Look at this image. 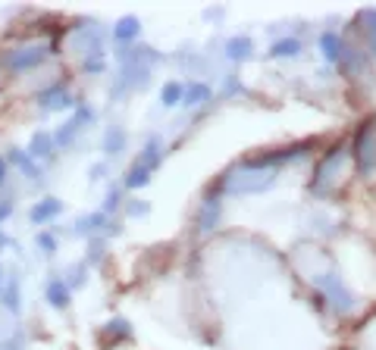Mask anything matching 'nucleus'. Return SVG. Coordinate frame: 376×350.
<instances>
[{
  "label": "nucleus",
  "instance_id": "nucleus-29",
  "mask_svg": "<svg viewBox=\"0 0 376 350\" xmlns=\"http://www.w3.org/2000/svg\"><path fill=\"white\" fill-rule=\"evenodd\" d=\"M25 344H29L25 332H16V335H10V338H0V350H25Z\"/></svg>",
  "mask_w": 376,
  "mask_h": 350
},
{
  "label": "nucleus",
  "instance_id": "nucleus-17",
  "mask_svg": "<svg viewBox=\"0 0 376 350\" xmlns=\"http://www.w3.org/2000/svg\"><path fill=\"white\" fill-rule=\"evenodd\" d=\"M132 338V326L126 319H110L104 328H100V341L104 344H119V341Z\"/></svg>",
  "mask_w": 376,
  "mask_h": 350
},
{
  "label": "nucleus",
  "instance_id": "nucleus-23",
  "mask_svg": "<svg viewBox=\"0 0 376 350\" xmlns=\"http://www.w3.org/2000/svg\"><path fill=\"white\" fill-rule=\"evenodd\" d=\"M47 304L53 309H66L69 307V285L63 279H51L47 281Z\"/></svg>",
  "mask_w": 376,
  "mask_h": 350
},
{
  "label": "nucleus",
  "instance_id": "nucleus-8",
  "mask_svg": "<svg viewBox=\"0 0 376 350\" xmlns=\"http://www.w3.org/2000/svg\"><path fill=\"white\" fill-rule=\"evenodd\" d=\"M91 119H94V110H91V106L76 104V116H72V119H66V122L60 125L57 132H53V144H57V147H69L72 141L79 138V132H82V125H88Z\"/></svg>",
  "mask_w": 376,
  "mask_h": 350
},
{
  "label": "nucleus",
  "instance_id": "nucleus-10",
  "mask_svg": "<svg viewBox=\"0 0 376 350\" xmlns=\"http://www.w3.org/2000/svg\"><path fill=\"white\" fill-rule=\"evenodd\" d=\"M220 216H223V204L220 197H207L198 210V232H213L220 225Z\"/></svg>",
  "mask_w": 376,
  "mask_h": 350
},
{
  "label": "nucleus",
  "instance_id": "nucleus-27",
  "mask_svg": "<svg viewBox=\"0 0 376 350\" xmlns=\"http://www.w3.org/2000/svg\"><path fill=\"white\" fill-rule=\"evenodd\" d=\"M104 225H110V222H107V213H91V216H82L76 222V232L79 234H98Z\"/></svg>",
  "mask_w": 376,
  "mask_h": 350
},
{
  "label": "nucleus",
  "instance_id": "nucleus-12",
  "mask_svg": "<svg viewBox=\"0 0 376 350\" xmlns=\"http://www.w3.org/2000/svg\"><path fill=\"white\" fill-rule=\"evenodd\" d=\"M135 163H141L147 172H157V169H160V163H163V141H160V138H147L145 150L138 153Z\"/></svg>",
  "mask_w": 376,
  "mask_h": 350
},
{
  "label": "nucleus",
  "instance_id": "nucleus-3",
  "mask_svg": "<svg viewBox=\"0 0 376 350\" xmlns=\"http://www.w3.org/2000/svg\"><path fill=\"white\" fill-rule=\"evenodd\" d=\"M217 188L226 194H264V191H270V188H276V172H257V169L239 166L235 172L223 175V178L217 181Z\"/></svg>",
  "mask_w": 376,
  "mask_h": 350
},
{
  "label": "nucleus",
  "instance_id": "nucleus-34",
  "mask_svg": "<svg viewBox=\"0 0 376 350\" xmlns=\"http://www.w3.org/2000/svg\"><path fill=\"white\" fill-rule=\"evenodd\" d=\"M147 213H151V206L145 200H132L129 204V216H147Z\"/></svg>",
  "mask_w": 376,
  "mask_h": 350
},
{
  "label": "nucleus",
  "instance_id": "nucleus-32",
  "mask_svg": "<svg viewBox=\"0 0 376 350\" xmlns=\"http://www.w3.org/2000/svg\"><path fill=\"white\" fill-rule=\"evenodd\" d=\"M223 94H226V97H232V94H245V85H241V82H239V78H235V76H226Z\"/></svg>",
  "mask_w": 376,
  "mask_h": 350
},
{
  "label": "nucleus",
  "instance_id": "nucleus-7",
  "mask_svg": "<svg viewBox=\"0 0 376 350\" xmlns=\"http://www.w3.org/2000/svg\"><path fill=\"white\" fill-rule=\"evenodd\" d=\"M44 59H47V47L29 44V47H16V50H6L0 63H4L10 72H29V69H38Z\"/></svg>",
  "mask_w": 376,
  "mask_h": 350
},
{
  "label": "nucleus",
  "instance_id": "nucleus-36",
  "mask_svg": "<svg viewBox=\"0 0 376 350\" xmlns=\"http://www.w3.org/2000/svg\"><path fill=\"white\" fill-rule=\"evenodd\" d=\"M4 181H6V160L0 157V185H4Z\"/></svg>",
  "mask_w": 376,
  "mask_h": 350
},
{
  "label": "nucleus",
  "instance_id": "nucleus-20",
  "mask_svg": "<svg viewBox=\"0 0 376 350\" xmlns=\"http://www.w3.org/2000/svg\"><path fill=\"white\" fill-rule=\"evenodd\" d=\"M126 144H129V134H126V129H119V125L107 129L104 132V141H100V147H104L107 157H116V153H123Z\"/></svg>",
  "mask_w": 376,
  "mask_h": 350
},
{
  "label": "nucleus",
  "instance_id": "nucleus-14",
  "mask_svg": "<svg viewBox=\"0 0 376 350\" xmlns=\"http://www.w3.org/2000/svg\"><path fill=\"white\" fill-rule=\"evenodd\" d=\"M226 57L232 59V63H248V59L254 57V41L248 35H235L226 41Z\"/></svg>",
  "mask_w": 376,
  "mask_h": 350
},
{
  "label": "nucleus",
  "instance_id": "nucleus-18",
  "mask_svg": "<svg viewBox=\"0 0 376 350\" xmlns=\"http://www.w3.org/2000/svg\"><path fill=\"white\" fill-rule=\"evenodd\" d=\"M210 97H213V91H210V85L207 82H188L185 85V97H182V106H204V104H210Z\"/></svg>",
  "mask_w": 376,
  "mask_h": 350
},
{
  "label": "nucleus",
  "instance_id": "nucleus-11",
  "mask_svg": "<svg viewBox=\"0 0 376 350\" xmlns=\"http://www.w3.org/2000/svg\"><path fill=\"white\" fill-rule=\"evenodd\" d=\"M60 213H63V204H60L57 197H44V200H38V204L29 210V219L35 222V225H44V222L57 219Z\"/></svg>",
  "mask_w": 376,
  "mask_h": 350
},
{
  "label": "nucleus",
  "instance_id": "nucleus-5",
  "mask_svg": "<svg viewBox=\"0 0 376 350\" xmlns=\"http://www.w3.org/2000/svg\"><path fill=\"white\" fill-rule=\"evenodd\" d=\"M351 153H354V166H358V172L364 178L376 172V116L364 119L358 125L354 141H351Z\"/></svg>",
  "mask_w": 376,
  "mask_h": 350
},
{
  "label": "nucleus",
  "instance_id": "nucleus-4",
  "mask_svg": "<svg viewBox=\"0 0 376 350\" xmlns=\"http://www.w3.org/2000/svg\"><path fill=\"white\" fill-rule=\"evenodd\" d=\"M314 288H317V291L326 298V304H329V309H333L335 316H348V313H354V307H358L354 294L348 291V285L335 272L314 275Z\"/></svg>",
  "mask_w": 376,
  "mask_h": 350
},
{
  "label": "nucleus",
  "instance_id": "nucleus-25",
  "mask_svg": "<svg viewBox=\"0 0 376 350\" xmlns=\"http://www.w3.org/2000/svg\"><path fill=\"white\" fill-rule=\"evenodd\" d=\"M361 31H364V41L370 47V53L376 57V10H364L361 13Z\"/></svg>",
  "mask_w": 376,
  "mask_h": 350
},
{
  "label": "nucleus",
  "instance_id": "nucleus-15",
  "mask_svg": "<svg viewBox=\"0 0 376 350\" xmlns=\"http://www.w3.org/2000/svg\"><path fill=\"white\" fill-rule=\"evenodd\" d=\"M53 134L51 132H44V129H38L35 134H32V141H29V157L32 160H51L53 157Z\"/></svg>",
  "mask_w": 376,
  "mask_h": 350
},
{
  "label": "nucleus",
  "instance_id": "nucleus-16",
  "mask_svg": "<svg viewBox=\"0 0 376 350\" xmlns=\"http://www.w3.org/2000/svg\"><path fill=\"white\" fill-rule=\"evenodd\" d=\"M10 163L16 166L22 175H29L32 181H41V166H38V160L29 157V150H19V147H13V150H10Z\"/></svg>",
  "mask_w": 376,
  "mask_h": 350
},
{
  "label": "nucleus",
  "instance_id": "nucleus-9",
  "mask_svg": "<svg viewBox=\"0 0 376 350\" xmlns=\"http://www.w3.org/2000/svg\"><path fill=\"white\" fill-rule=\"evenodd\" d=\"M38 104H41L44 110H72L79 100L72 97L69 88L63 82H53V85H47L44 91H38Z\"/></svg>",
  "mask_w": 376,
  "mask_h": 350
},
{
  "label": "nucleus",
  "instance_id": "nucleus-2",
  "mask_svg": "<svg viewBox=\"0 0 376 350\" xmlns=\"http://www.w3.org/2000/svg\"><path fill=\"white\" fill-rule=\"evenodd\" d=\"M311 150H314V141H298V144L279 147V150H260V153H254V157L241 160V166H245V169H257V172H279L282 166L304 160Z\"/></svg>",
  "mask_w": 376,
  "mask_h": 350
},
{
  "label": "nucleus",
  "instance_id": "nucleus-13",
  "mask_svg": "<svg viewBox=\"0 0 376 350\" xmlns=\"http://www.w3.org/2000/svg\"><path fill=\"white\" fill-rule=\"evenodd\" d=\"M138 35H141V19L138 16H123V19L113 22V41L129 44V41H135Z\"/></svg>",
  "mask_w": 376,
  "mask_h": 350
},
{
  "label": "nucleus",
  "instance_id": "nucleus-6",
  "mask_svg": "<svg viewBox=\"0 0 376 350\" xmlns=\"http://www.w3.org/2000/svg\"><path fill=\"white\" fill-rule=\"evenodd\" d=\"M345 157H348L345 144H342V141H335V144L329 147L323 157L317 160V166H314V175H311V194H326V191H329V185L335 181V175H339L342 163H345Z\"/></svg>",
  "mask_w": 376,
  "mask_h": 350
},
{
  "label": "nucleus",
  "instance_id": "nucleus-28",
  "mask_svg": "<svg viewBox=\"0 0 376 350\" xmlns=\"http://www.w3.org/2000/svg\"><path fill=\"white\" fill-rule=\"evenodd\" d=\"M185 97V85L182 82H166L160 88V104L163 106H179Z\"/></svg>",
  "mask_w": 376,
  "mask_h": 350
},
{
  "label": "nucleus",
  "instance_id": "nucleus-24",
  "mask_svg": "<svg viewBox=\"0 0 376 350\" xmlns=\"http://www.w3.org/2000/svg\"><path fill=\"white\" fill-rule=\"evenodd\" d=\"M301 53V41L298 38H279V41H273L270 44V57L273 59H292V57H298Z\"/></svg>",
  "mask_w": 376,
  "mask_h": 350
},
{
  "label": "nucleus",
  "instance_id": "nucleus-19",
  "mask_svg": "<svg viewBox=\"0 0 376 350\" xmlns=\"http://www.w3.org/2000/svg\"><path fill=\"white\" fill-rule=\"evenodd\" d=\"M0 298H4V307L10 309L13 316H19V313H22V285H19V279H16V275H10V279H6L4 294H0Z\"/></svg>",
  "mask_w": 376,
  "mask_h": 350
},
{
  "label": "nucleus",
  "instance_id": "nucleus-21",
  "mask_svg": "<svg viewBox=\"0 0 376 350\" xmlns=\"http://www.w3.org/2000/svg\"><path fill=\"white\" fill-rule=\"evenodd\" d=\"M320 50H323V57L329 63H339V59L345 57V41H342L335 31H323V35H320Z\"/></svg>",
  "mask_w": 376,
  "mask_h": 350
},
{
  "label": "nucleus",
  "instance_id": "nucleus-26",
  "mask_svg": "<svg viewBox=\"0 0 376 350\" xmlns=\"http://www.w3.org/2000/svg\"><path fill=\"white\" fill-rule=\"evenodd\" d=\"M151 175L154 172H147L141 163H132L129 172H126V178H123V188H129V191H135V188H145L147 181H151Z\"/></svg>",
  "mask_w": 376,
  "mask_h": 350
},
{
  "label": "nucleus",
  "instance_id": "nucleus-1",
  "mask_svg": "<svg viewBox=\"0 0 376 350\" xmlns=\"http://www.w3.org/2000/svg\"><path fill=\"white\" fill-rule=\"evenodd\" d=\"M160 63V53L154 47H126L119 53V82L110 88V97H123L132 88H147L151 69Z\"/></svg>",
  "mask_w": 376,
  "mask_h": 350
},
{
  "label": "nucleus",
  "instance_id": "nucleus-37",
  "mask_svg": "<svg viewBox=\"0 0 376 350\" xmlns=\"http://www.w3.org/2000/svg\"><path fill=\"white\" fill-rule=\"evenodd\" d=\"M0 294H4V266H0Z\"/></svg>",
  "mask_w": 376,
  "mask_h": 350
},
{
  "label": "nucleus",
  "instance_id": "nucleus-30",
  "mask_svg": "<svg viewBox=\"0 0 376 350\" xmlns=\"http://www.w3.org/2000/svg\"><path fill=\"white\" fill-rule=\"evenodd\" d=\"M119 200H123V191H119V188H110V191H107V200H104V213L119 210Z\"/></svg>",
  "mask_w": 376,
  "mask_h": 350
},
{
  "label": "nucleus",
  "instance_id": "nucleus-33",
  "mask_svg": "<svg viewBox=\"0 0 376 350\" xmlns=\"http://www.w3.org/2000/svg\"><path fill=\"white\" fill-rule=\"evenodd\" d=\"M38 247H41L44 253H53V251H57V241H53V234L41 232V234H38Z\"/></svg>",
  "mask_w": 376,
  "mask_h": 350
},
{
  "label": "nucleus",
  "instance_id": "nucleus-35",
  "mask_svg": "<svg viewBox=\"0 0 376 350\" xmlns=\"http://www.w3.org/2000/svg\"><path fill=\"white\" fill-rule=\"evenodd\" d=\"M6 216H13V204L10 200H0V222H4Z\"/></svg>",
  "mask_w": 376,
  "mask_h": 350
},
{
  "label": "nucleus",
  "instance_id": "nucleus-31",
  "mask_svg": "<svg viewBox=\"0 0 376 350\" xmlns=\"http://www.w3.org/2000/svg\"><path fill=\"white\" fill-rule=\"evenodd\" d=\"M85 272H88V262H79V266L69 272V281H66V285H69V288H79V285L85 281Z\"/></svg>",
  "mask_w": 376,
  "mask_h": 350
},
{
  "label": "nucleus",
  "instance_id": "nucleus-22",
  "mask_svg": "<svg viewBox=\"0 0 376 350\" xmlns=\"http://www.w3.org/2000/svg\"><path fill=\"white\" fill-rule=\"evenodd\" d=\"M364 66H367V53L345 44V57L339 59V69L348 72V76H358V72H364Z\"/></svg>",
  "mask_w": 376,
  "mask_h": 350
}]
</instances>
